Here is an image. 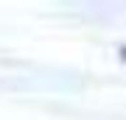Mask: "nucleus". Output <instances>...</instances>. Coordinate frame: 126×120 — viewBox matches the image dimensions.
Returning <instances> with one entry per match:
<instances>
[{
    "mask_svg": "<svg viewBox=\"0 0 126 120\" xmlns=\"http://www.w3.org/2000/svg\"><path fill=\"white\" fill-rule=\"evenodd\" d=\"M121 59H123V62H126V45H123V48H121Z\"/></svg>",
    "mask_w": 126,
    "mask_h": 120,
    "instance_id": "nucleus-1",
    "label": "nucleus"
}]
</instances>
